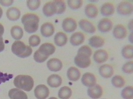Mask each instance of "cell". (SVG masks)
Instances as JSON below:
<instances>
[{"label": "cell", "mask_w": 133, "mask_h": 99, "mask_svg": "<svg viewBox=\"0 0 133 99\" xmlns=\"http://www.w3.org/2000/svg\"><path fill=\"white\" fill-rule=\"evenodd\" d=\"M4 32V28L3 25L0 23V36H2Z\"/></svg>", "instance_id": "41"}, {"label": "cell", "mask_w": 133, "mask_h": 99, "mask_svg": "<svg viewBox=\"0 0 133 99\" xmlns=\"http://www.w3.org/2000/svg\"><path fill=\"white\" fill-rule=\"evenodd\" d=\"M2 14H3V11H2V9L0 7V19L2 17Z\"/></svg>", "instance_id": "44"}, {"label": "cell", "mask_w": 133, "mask_h": 99, "mask_svg": "<svg viewBox=\"0 0 133 99\" xmlns=\"http://www.w3.org/2000/svg\"><path fill=\"white\" fill-rule=\"evenodd\" d=\"M49 99H57V98L54 97H51V98H50Z\"/></svg>", "instance_id": "45"}, {"label": "cell", "mask_w": 133, "mask_h": 99, "mask_svg": "<svg viewBox=\"0 0 133 99\" xmlns=\"http://www.w3.org/2000/svg\"><path fill=\"white\" fill-rule=\"evenodd\" d=\"M37 51L42 55L49 57V56L55 52L56 48L52 44L44 43L40 46Z\"/></svg>", "instance_id": "8"}, {"label": "cell", "mask_w": 133, "mask_h": 99, "mask_svg": "<svg viewBox=\"0 0 133 99\" xmlns=\"http://www.w3.org/2000/svg\"><path fill=\"white\" fill-rule=\"evenodd\" d=\"M112 83L115 87L121 88L125 85V81L123 78L119 76H115L112 79Z\"/></svg>", "instance_id": "31"}, {"label": "cell", "mask_w": 133, "mask_h": 99, "mask_svg": "<svg viewBox=\"0 0 133 99\" xmlns=\"http://www.w3.org/2000/svg\"><path fill=\"white\" fill-rule=\"evenodd\" d=\"M29 44L32 47H36L41 42V39L39 36L37 35H33L30 36L29 39Z\"/></svg>", "instance_id": "36"}, {"label": "cell", "mask_w": 133, "mask_h": 99, "mask_svg": "<svg viewBox=\"0 0 133 99\" xmlns=\"http://www.w3.org/2000/svg\"><path fill=\"white\" fill-rule=\"evenodd\" d=\"M122 96L124 99H133V88L132 86H128L122 90Z\"/></svg>", "instance_id": "32"}, {"label": "cell", "mask_w": 133, "mask_h": 99, "mask_svg": "<svg viewBox=\"0 0 133 99\" xmlns=\"http://www.w3.org/2000/svg\"><path fill=\"white\" fill-rule=\"evenodd\" d=\"M72 91L71 88L67 86L63 87L60 89L58 96L60 99H69L71 97Z\"/></svg>", "instance_id": "28"}, {"label": "cell", "mask_w": 133, "mask_h": 99, "mask_svg": "<svg viewBox=\"0 0 133 99\" xmlns=\"http://www.w3.org/2000/svg\"><path fill=\"white\" fill-rule=\"evenodd\" d=\"M115 8L113 4L106 2L102 6L101 9V13L104 16H110L115 13Z\"/></svg>", "instance_id": "25"}, {"label": "cell", "mask_w": 133, "mask_h": 99, "mask_svg": "<svg viewBox=\"0 0 133 99\" xmlns=\"http://www.w3.org/2000/svg\"><path fill=\"white\" fill-rule=\"evenodd\" d=\"M9 96L11 99H28L25 93L18 88H12L9 92Z\"/></svg>", "instance_id": "20"}, {"label": "cell", "mask_w": 133, "mask_h": 99, "mask_svg": "<svg viewBox=\"0 0 133 99\" xmlns=\"http://www.w3.org/2000/svg\"><path fill=\"white\" fill-rule=\"evenodd\" d=\"M133 4L129 1H122L117 7V12L122 15H129L133 12Z\"/></svg>", "instance_id": "5"}, {"label": "cell", "mask_w": 133, "mask_h": 99, "mask_svg": "<svg viewBox=\"0 0 133 99\" xmlns=\"http://www.w3.org/2000/svg\"><path fill=\"white\" fill-rule=\"evenodd\" d=\"M48 58V57L44 56L41 54H40L37 50L35 52L34 55V59L35 61L37 63H43L44 61H46Z\"/></svg>", "instance_id": "38"}, {"label": "cell", "mask_w": 133, "mask_h": 99, "mask_svg": "<svg viewBox=\"0 0 133 99\" xmlns=\"http://www.w3.org/2000/svg\"><path fill=\"white\" fill-rule=\"evenodd\" d=\"M12 52L21 58H25L30 56L32 53L30 46L26 45L24 43L20 40L15 41L12 45Z\"/></svg>", "instance_id": "4"}, {"label": "cell", "mask_w": 133, "mask_h": 99, "mask_svg": "<svg viewBox=\"0 0 133 99\" xmlns=\"http://www.w3.org/2000/svg\"><path fill=\"white\" fill-rule=\"evenodd\" d=\"M67 36L63 32H58L54 37V42L56 45L62 47L65 45L67 42Z\"/></svg>", "instance_id": "24"}, {"label": "cell", "mask_w": 133, "mask_h": 99, "mask_svg": "<svg viewBox=\"0 0 133 99\" xmlns=\"http://www.w3.org/2000/svg\"><path fill=\"white\" fill-rule=\"evenodd\" d=\"M62 27L65 32H71L76 29L77 24L73 18H66L64 19L62 22Z\"/></svg>", "instance_id": "7"}, {"label": "cell", "mask_w": 133, "mask_h": 99, "mask_svg": "<svg viewBox=\"0 0 133 99\" xmlns=\"http://www.w3.org/2000/svg\"><path fill=\"white\" fill-rule=\"evenodd\" d=\"M22 22L24 25L26 32L32 34L37 32L39 27V18L36 14L27 13L22 18Z\"/></svg>", "instance_id": "2"}, {"label": "cell", "mask_w": 133, "mask_h": 99, "mask_svg": "<svg viewBox=\"0 0 133 99\" xmlns=\"http://www.w3.org/2000/svg\"><path fill=\"white\" fill-rule=\"evenodd\" d=\"M129 30H131V28H133V20H131V21H130V22H129Z\"/></svg>", "instance_id": "43"}, {"label": "cell", "mask_w": 133, "mask_h": 99, "mask_svg": "<svg viewBox=\"0 0 133 99\" xmlns=\"http://www.w3.org/2000/svg\"><path fill=\"white\" fill-rule=\"evenodd\" d=\"M80 72L77 68L71 67L69 68L67 72V76L68 79L71 81H78L80 77Z\"/></svg>", "instance_id": "22"}, {"label": "cell", "mask_w": 133, "mask_h": 99, "mask_svg": "<svg viewBox=\"0 0 133 99\" xmlns=\"http://www.w3.org/2000/svg\"><path fill=\"white\" fill-rule=\"evenodd\" d=\"M10 32L13 38L17 40L21 39L23 35V29L21 27L17 26L12 27Z\"/></svg>", "instance_id": "29"}, {"label": "cell", "mask_w": 133, "mask_h": 99, "mask_svg": "<svg viewBox=\"0 0 133 99\" xmlns=\"http://www.w3.org/2000/svg\"><path fill=\"white\" fill-rule=\"evenodd\" d=\"M133 45H125L122 49V56L125 59H132L133 57Z\"/></svg>", "instance_id": "30"}, {"label": "cell", "mask_w": 133, "mask_h": 99, "mask_svg": "<svg viewBox=\"0 0 133 99\" xmlns=\"http://www.w3.org/2000/svg\"><path fill=\"white\" fill-rule=\"evenodd\" d=\"M87 94L90 97L93 99L100 98L103 94V90L101 86L99 84H95L87 89Z\"/></svg>", "instance_id": "9"}, {"label": "cell", "mask_w": 133, "mask_h": 99, "mask_svg": "<svg viewBox=\"0 0 133 99\" xmlns=\"http://www.w3.org/2000/svg\"><path fill=\"white\" fill-rule=\"evenodd\" d=\"M85 35L81 32H76L71 35L70 41L72 45L78 46L82 44L85 40Z\"/></svg>", "instance_id": "19"}, {"label": "cell", "mask_w": 133, "mask_h": 99, "mask_svg": "<svg viewBox=\"0 0 133 99\" xmlns=\"http://www.w3.org/2000/svg\"><path fill=\"white\" fill-rule=\"evenodd\" d=\"M5 45L2 36H0V52L3 51L4 50Z\"/></svg>", "instance_id": "40"}, {"label": "cell", "mask_w": 133, "mask_h": 99, "mask_svg": "<svg viewBox=\"0 0 133 99\" xmlns=\"http://www.w3.org/2000/svg\"><path fill=\"white\" fill-rule=\"evenodd\" d=\"M79 25L80 28L85 32L93 34L96 31V28L89 20L82 19L79 21Z\"/></svg>", "instance_id": "17"}, {"label": "cell", "mask_w": 133, "mask_h": 99, "mask_svg": "<svg viewBox=\"0 0 133 99\" xmlns=\"http://www.w3.org/2000/svg\"><path fill=\"white\" fill-rule=\"evenodd\" d=\"M81 81L83 84L89 88L96 84V79L95 76L89 72H87L83 75Z\"/></svg>", "instance_id": "11"}, {"label": "cell", "mask_w": 133, "mask_h": 99, "mask_svg": "<svg viewBox=\"0 0 133 99\" xmlns=\"http://www.w3.org/2000/svg\"><path fill=\"white\" fill-rule=\"evenodd\" d=\"M113 35L117 39H123L126 37L127 31L126 28L122 24H118L113 30Z\"/></svg>", "instance_id": "15"}, {"label": "cell", "mask_w": 133, "mask_h": 99, "mask_svg": "<svg viewBox=\"0 0 133 99\" xmlns=\"http://www.w3.org/2000/svg\"><path fill=\"white\" fill-rule=\"evenodd\" d=\"M129 39L131 43H133V32H132L131 34H130L129 36Z\"/></svg>", "instance_id": "42"}, {"label": "cell", "mask_w": 133, "mask_h": 99, "mask_svg": "<svg viewBox=\"0 0 133 99\" xmlns=\"http://www.w3.org/2000/svg\"><path fill=\"white\" fill-rule=\"evenodd\" d=\"M62 82V78L58 75H51L47 79V83L51 88H58L61 85Z\"/></svg>", "instance_id": "21"}, {"label": "cell", "mask_w": 133, "mask_h": 99, "mask_svg": "<svg viewBox=\"0 0 133 99\" xmlns=\"http://www.w3.org/2000/svg\"><path fill=\"white\" fill-rule=\"evenodd\" d=\"M13 1H0V3L2 6L8 7L11 5L13 4Z\"/></svg>", "instance_id": "39"}, {"label": "cell", "mask_w": 133, "mask_h": 99, "mask_svg": "<svg viewBox=\"0 0 133 99\" xmlns=\"http://www.w3.org/2000/svg\"><path fill=\"white\" fill-rule=\"evenodd\" d=\"M67 2L69 7L74 10L79 9L83 5V1L81 0H70Z\"/></svg>", "instance_id": "34"}, {"label": "cell", "mask_w": 133, "mask_h": 99, "mask_svg": "<svg viewBox=\"0 0 133 99\" xmlns=\"http://www.w3.org/2000/svg\"><path fill=\"white\" fill-rule=\"evenodd\" d=\"M47 66L50 70L53 72H57L62 69L63 63L59 59L53 58L47 62Z\"/></svg>", "instance_id": "12"}, {"label": "cell", "mask_w": 133, "mask_h": 99, "mask_svg": "<svg viewBox=\"0 0 133 99\" xmlns=\"http://www.w3.org/2000/svg\"><path fill=\"white\" fill-rule=\"evenodd\" d=\"M57 7V13L58 14H60L64 12L66 9V4L63 1H54Z\"/></svg>", "instance_id": "35"}, {"label": "cell", "mask_w": 133, "mask_h": 99, "mask_svg": "<svg viewBox=\"0 0 133 99\" xmlns=\"http://www.w3.org/2000/svg\"><path fill=\"white\" fill-rule=\"evenodd\" d=\"M85 14L89 18H95L98 14V10L96 6L93 4L87 5L85 7Z\"/></svg>", "instance_id": "27"}, {"label": "cell", "mask_w": 133, "mask_h": 99, "mask_svg": "<svg viewBox=\"0 0 133 99\" xmlns=\"http://www.w3.org/2000/svg\"><path fill=\"white\" fill-rule=\"evenodd\" d=\"M99 73L101 77L105 78H108L112 77L114 74V69L112 66L106 64L99 67Z\"/></svg>", "instance_id": "18"}, {"label": "cell", "mask_w": 133, "mask_h": 99, "mask_svg": "<svg viewBox=\"0 0 133 99\" xmlns=\"http://www.w3.org/2000/svg\"><path fill=\"white\" fill-rule=\"evenodd\" d=\"M15 86L27 92L32 90L34 87V82L32 77L28 75H18L14 80Z\"/></svg>", "instance_id": "3"}, {"label": "cell", "mask_w": 133, "mask_h": 99, "mask_svg": "<svg viewBox=\"0 0 133 99\" xmlns=\"http://www.w3.org/2000/svg\"><path fill=\"white\" fill-rule=\"evenodd\" d=\"M34 94L37 99H46L49 95L50 91L46 86L40 84L37 86L35 88Z\"/></svg>", "instance_id": "6"}, {"label": "cell", "mask_w": 133, "mask_h": 99, "mask_svg": "<svg viewBox=\"0 0 133 99\" xmlns=\"http://www.w3.org/2000/svg\"><path fill=\"white\" fill-rule=\"evenodd\" d=\"M7 18L11 21H16L18 20L20 15L21 12L17 8L11 7L8 9L6 12Z\"/></svg>", "instance_id": "23"}, {"label": "cell", "mask_w": 133, "mask_h": 99, "mask_svg": "<svg viewBox=\"0 0 133 99\" xmlns=\"http://www.w3.org/2000/svg\"><path fill=\"white\" fill-rule=\"evenodd\" d=\"M41 1L38 0H29L27 2V5L30 10H36L39 8Z\"/></svg>", "instance_id": "33"}, {"label": "cell", "mask_w": 133, "mask_h": 99, "mask_svg": "<svg viewBox=\"0 0 133 99\" xmlns=\"http://www.w3.org/2000/svg\"><path fill=\"white\" fill-rule=\"evenodd\" d=\"M133 61H129L125 63L122 67L123 71L127 74H131L133 71Z\"/></svg>", "instance_id": "37"}, {"label": "cell", "mask_w": 133, "mask_h": 99, "mask_svg": "<svg viewBox=\"0 0 133 99\" xmlns=\"http://www.w3.org/2000/svg\"><path fill=\"white\" fill-rule=\"evenodd\" d=\"M92 54V49L88 46L84 45L81 47L74 59L75 64L80 68L88 67L91 63L90 57Z\"/></svg>", "instance_id": "1"}, {"label": "cell", "mask_w": 133, "mask_h": 99, "mask_svg": "<svg viewBox=\"0 0 133 99\" xmlns=\"http://www.w3.org/2000/svg\"><path fill=\"white\" fill-rule=\"evenodd\" d=\"M112 21L108 18H103L99 21L98 28L99 31L102 32L110 31L112 29Z\"/></svg>", "instance_id": "14"}, {"label": "cell", "mask_w": 133, "mask_h": 99, "mask_svg": "<svg viewBox=\"0 0 133 99\" xmlns=\"http://www.w3.org/2000/svg\"><path fill=\"white\" fill-rule=\"evenodd\" d=\"M55 32V28L53 24L50 22H46L42 25L41 33L43 36L48 38L53 35Z\"/></svg>", "instance_id": "13"}, {"label": "cell", "mask_w": 133, "mask_h": 99, "mask_svg": "<svg viewBox=\"0 0 133 99\" xmlns=\"http://www.w3.org/2000/svg\"><path fill=\"white\" fill-rule=\"evenodd\" d=\"M94 59L97 63H102L107 61L108 54L105 50H99L94 52Z\"/></svg>", "instance_id": "16"}, {"label": "cell", "mask_w": 133, "mask_h": 99, "mask_svg": "<svg viewBox=\"0 0 133 99\" xmlns=\"http://www.w3.org/2000/svg\"><path fill=\"white\" fill-rule=\"evenodd\" d=\"M89 43L91 46L97 48L102 47L105 44V40L102 37L95 35L90 38Z\"/></svg>", "instance_id": "26"}, {"label": "cell", "mask_w": 133, "mask_h": 99, "mask_svg": "<svg viewBox=\"0 0 133 99\" xmlns=\"http://www.w3.org/2000/svg\"><path fill=\"white\" fill-rule=\"evenodd\" d=\"M44 14L47 17L54 15L57 13V7L54 1L47 2L43 8Z\"/></svg>", "instance_id": "10"}]
</instances>
